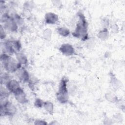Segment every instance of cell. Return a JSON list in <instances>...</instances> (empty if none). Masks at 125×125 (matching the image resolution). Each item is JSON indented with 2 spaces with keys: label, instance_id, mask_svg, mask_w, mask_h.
Wrapping results in <instances>:
<instances>
[{
  "label": "cell",
  "instance_id": "cell-16",
  "mask_svg": "<svg viewBox=\"0 0 125 125\" xmlns=\"http://www.w3.org/2000/svg\"><path fill=\"white\" fill-rule=\"evenodd\" d=\"M9 95V90L6 88H4V87H2L1 86L0 88V99L1 100H3L7 97H8Z\"/></svg>",
  "mask_w": 125,
  "mask_h": 125
},
{
  "label": "cell",
  "instance_id": "cell-21",
  "mask_svg": "<svg viewBox=\"0 0 125 125\" xmlns=\"http://www.w3.org/2000/svg\"><path fill=\"white\" fill-rule=\"evenodd\" d=\"M6 37V34L5 32L4 31V29L2 28V26H0V38L1 39H4Z\"/></svg>",
  "mask_w": 125,
  "mask_h": 125
},
{
  "label": "cell",
  "instance_id": "cell-11",
  "mask_svg": "<svg viewBox=\"0 0 125 125\" xmlns=\"http://www.w3.org/2000/svg\"><path fill=\"white\" fill-rule=\"evenodd\" d=\"M45 21L47 24H55L59 20L58 16L52 12H48L45 15Z\"/></svg>",
  "mask_w": 125,
  "mask_h": 125
},
{
  "label": "cell",
  "instance_id": "cell-10",
  "mask_svg": "<svg viewBox=\"0 0 125 125\" xmlns=\"http://www.w3.org/2000/svg\"><path fill=\"white\" fill-rule=\"evenodd\" d=\"M17 76L18 78L23 82L26 83L29 81L30 76L29 73L23 67H21L18 70Z\"/></svg>",
  "mask_w": 125,
  "mask_h": 125
},
{
  "label": "cell",
  "instance_id": "cell-12",
  "mask_svg": "<svg viewBox=\"0 0 125 125\" xmlns=\"http://www.w3.org/2000/svg\"><path fill=\"white\" fill-rule=\"evenodd\" d=\"M16 57L17 61L21 64H26L27 63V58L24 54L18 52L16 54Z\"/></svg>",
  "mask_w": 125,
  "mask_h": 125
},
{
  "label": "cell",
  "instance_id": "cell-2",
  "mask_svg": "<svg viewBox=\"0 0 125 125\" xmlns=\"http://www.w3.org/2000/svg\"><path fill=\"white\" fill-rule=\"evenodd\" d=\"M0 60L4 69L9 72H14L21 67V64L18 61L6 53L1 55Z\"/></svg>",
  "mask_w": 125,
  "mask_h": 125
},
{
  "label": "cell",
  "instance_id": "cell-7",
  "mask_svg": "<svg viewBox=\"0 0 125 125\" xmlns=\"http://www.w3.org/2000/svg\"><path fill=\"white\" fill-rule=\"evenodd\" d=\"M60 52L66 56H71L75 53V50L73 46L69 43L62 44L60 47Z\"/></svg>",
  "mask_w": 125,
  "mask_h": 125
},
{
  "label": "cell",
  "instance_id": "cell-19",
  "mask_svg": "<svg viewBox=\"0 0 125 125\" xmlns=\"http://www.w3.org/2000/svg\"><path fill=\"white\" fill-rule=\"evenodd\" d=\"M44 102L40 99H36L35 101L34 105L37 107H42L43 106Z\"/></svg>",
  "mask_w": 125,
  "mask_h": 125
},
{
  "label": "cell",
  "instance_id": "cell-17",
  "mask_svg": "<svg viewBox=\"0 0 125 125\" xmlns=\"http://www.w3.org/2000/svg\"><path fill=\"white\" fill-rule=\"evenodd\" d=\"M10 77L8 73H4L1 76V83L6 84L10 80Z\"/></svg>",
  "mask_w": 125,
  "mask_h": 125
},
{
  "label": "cell",
  "instance_id": "cell-8",
  "mask_svg": "<svg viewBox=\"0 0 125 125\" xmlns=\"http://www.w3.org/2000/svg\"><path fill=\"white\" fill-rule=\"evenodd\" d=\"M14 96L16 100L20 104H24L28 101L26 98V96L22 88H20L14 93Z\"/></svg>",
  "mask_w": 125,
  "mask_h": 125
},
{
  "label": "cell",
  "instance_id": "cell-9",
  "mask_svg": "<svg viewBox=\"0 0 125 125\" xmlns=\"http://www.w3.org/2000/svg\"><path fill=\"white\" fill-rule=\"evenodd\" d=\"M6 87L10 92L13 93V94L21 88L19 83L17 80L14 79L10 80L6 84Z\"/></svg>",
  "mask_w": 125,
  "mask_h": 125
},
{
  "label": "cell",
  "instance_id": "cell-14",
  "mask_svg": "<svg viewBox=\"0 0 125 125\" xmlns=\"http://www.w3.org/2000/svg\"><path fill=\"white\" fill-rule=\"evenodd\" d=\"M98 37L101 40H106L108 37V32L106 28H104L101 30L97 34Z\"/></svg>",
  "mask_w": 125,
  "mask_h": 125
},
{
  "label": "cell",
  "instance_id": "cell-13",
  "mask_svg": "<svg viewBox=\"0 0 125 125\" xmlns=\"http://www.w3.org/2000/svg\"><path fill=\"white\" fill-rule=\"evenodd\" d=\"M43 107L50 114H52L53 113L54 105H53V104L51 102H49V101L44 102Z\"/></svg>",
  "mask_w": 125,
  "mask_h": 125
},
{
  "label": "cell",
  "instance_id": "cell-20",
  "mask_svg": "<svg viewBox=\"0 0 125 125\" xmlns=\"http://www.w3.org/2000/svg\"><path fill=\"white\" fill-rule=\"evenodd\" d=\"M43 36L46 40L50 39L51 36V30L49 29H45L43 33Z\"/></svg>",
  "mask_w": 125,
  "mask_h": 125
},
{
  "label": "cell",
  "instance_id": "cell-18",
  "mask_svg": "<svg viewBox=\"0 0 125 125\" xmlns=\"http://www.w3.org/2000/svg\"><path fill=\"white\" fill-rule=\"evenodd\" d=\"M105 96L106 99L111 102H115L116 100L117 99L116 97H115L113 95L111 94V93H106Z\"/></svg>",
  "mask_w": 125,
  "mask_h": 125
},
{
  "label": "cell",
  "instance_id": "cell-3",
  "mask_svg": "<svg viewBox=\"0 0 125 125\" xmlns=\"http://www.w3.org/2000/svg\"><path fill=\"white\" fill-rule=\"evenodd\" d=\"M67 81L66 78L62 79L59 84L58 91L56 94L58 101L62 104L67 103L68 100V92L67 88Z\"/></svg>",
  "mask_w": 125,
  "mask_h": 125
},
{
  "label": "cell",
  "instance_id": "cell-6",
  "mask_svg": "<svg viewBox=\"0 0 125 125\" xmlns=\"http://www.w3.org/2000/svg\"><path fill=\"white\" fill-rule=\"evenodd\" d=\"M0 109L1 116L4 115L13 116L17 111L15 106L11 102L6 100H4L3 103L1 102Z\"/></svg>",
  "mask_w": 125,
  "mask_h": 125
},
{
  "label": "cell",
  "instance_id": "cell-1",
  "mask_svg": "<svg viewBox=\"0 0 125 125\" xmlns=\"http://www.w3.org/2000/svg\"><path fill=\"white\" fill-rule=\"evenodd\" d=\"M79 21L77 23L76 29L72 33L73 36L85 41L88 38L87 33V22L85 17L82 13L78 15Z\"/></svg>",
  "mask_w": 125,
  "mask_h": 125
},
{
  "label": "cell",
  "instance_id": "cell-5",
  "mask_svg": "<svg viewBox=\"0 0 125 125\" xmlns=\"http://www.w3.org/2000/svg\"><path fill=\"white\" fill-rule=\"evenodd\" d=\"M1 21L4 23V28L10 32H17L18 24L12 17L7 13H4L1 16Z\"/></svg>",
  "mask_w": 125,
  "mask_h": 125
},
{
  "label": "cell",
  "instance_id": "cell-4",
  "mask_svg": "<svg viewBox=\"0 0 125 125\" xmlns=\"http://www.w3.org/2000/svg\"><path fill=\"white\" fill-rule=\"evenodd\" d=\"M21 47L20 42L19 40H8L3 43L4 53L9 55L17 54Z\"/></svg>",
  "mask_w": 125,
  "mask_h": 125
},
{
  "label": "cell",
  "instance_id": "cell-15",
  "mask_svg": "<svg viewBox=\"0 0 125 125\" xmlns=\"http://www.w3.org/2000/svg\"><path fill=\"white\" fill-rule=\"evenodd\" d=\"M57 32L59 35L63 37H67L70 34L69 30L65 27H61L58 28Z\"/></svg>",
  "mask_w": 125,
  "mask_h": 125
},
{
  "label": "cell",
  "instance_id": "cell-22",
  "mask_svg": "<svg viewBox=\"0 0 125 125\" xmlns=\"http://www.w3.org/2000/svg\"><path fill=\"white\" fill-rule=\"evenodd\" d=\"M47 123L42 120H36L35 122V124L36 125H46Z\"/></svg>",
  "mask_w": 125,
  "mask_h": 125
}]
</instances>
